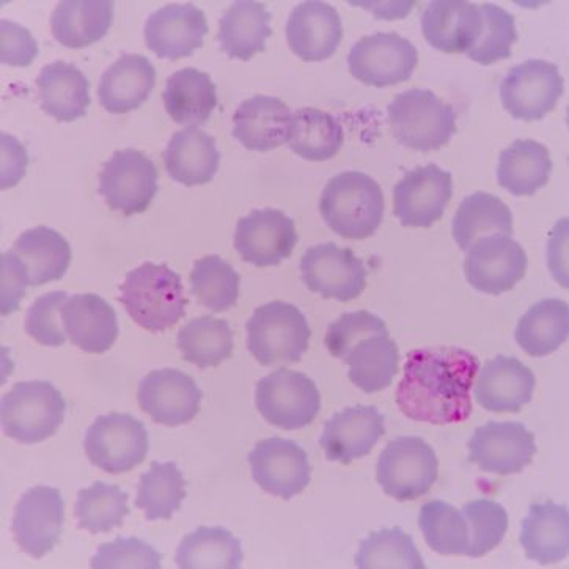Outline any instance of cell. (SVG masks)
<instances>
[{"label": "cell", "mask_w": 569, "mask_h": 569, "mask_svg": "<svg viewBox=\"0 0 569 569\" xmlns=\"http://www.w3.org/2000/svg\"><path fill=\"white\" fill-rule=\"evenodd\" d=\"M64 523V502L59 489L33 487L14 508L11 533L22 552L43 559L56 548Z\"/></svg>", "instance_id": "obj_15"}, {"label": "cell", "mask_w": 569, "mask_h": 569, "mask_svg": "<svg viewBox=\"0 0 569 569\" xmlns=\"http://www.w3.org/2000/svg\"><path fill=\"white\" fill-rule=\"evenodd\" d=\"M568 303L553 298L542 299L530 307L515 331L516 343L532 358L552 355L568 340Z\"/></svg>", "instance_id": "obj_37"}, {"label": "cell", "mask_w": 569, "mask_h": 569, "mask_svg": "<svg viewBox=\"0 0 569 569\" xmlns=\"http://www.w3.org/2000/svg\"><path fill=\"white\" fill-rule=\"evenodd\" d=\"M537 378L521 360L497 356L478 375L476 400L489 412L521 411L532 401Z\"/></svg>", "instance_id": "obj_24"}, {"label": "cell", "mask_w": 569, "mask_h": 569, "mask_svg": "<svg viewBox=\"0 0 569 569\" xmlns=\"http://www.w3.org/2000/svg\"><path fill=\"white\" fill-rule=\"evenodd\" d=\"M521 545L526 557L537 563L552 565L567 559L569 552L568 507L552 500L530 506L529 516L522 521Z\"/></svg>", "instance_id": "obj_31"}, {"label": "cell", "mask_w": 569, "mask_h": 569, "mask_svg": "<svg viewBox=\"0 0 569 569\" xmlns=\"http://www.w3.org/2000/svg\"><path fill=\"white\" fill-rule=\"evenodd\" d=\"M386 419L375 406H355L333 413L325 425L321 449L329 461L349 465L367 457L386 435Z\"/></svg>", "instance_id": "obj_22"}, {"label": "cell", "mask_w": 569, "mask_h": 569, "mask_svg": "<svg viewBox=\"0 0 569 569\" xmlns=\"http://www.w3.org/2000/svg\"><path fill=\"white\" fill-rule=\"evenodd\" d=\"M348 378L366 393H378L392 386L400 367V351L389 336L362 339L345 356Z\"/></svg>", "instance_id": "obj_38"}, {"label": "cell", "mask_w": 569, "mask_h": 569, "mask_svg": "<svg viewBox=\"0 0 569 569\" xmlns=\"http://www.w3.org/2000/svg\"><path fill=\"white\" fill-rule=\"evenodd\" d=\"M248 349L260 366L295 363L309 349V322L293 303L272 301L258 307L246 325Z\"/></svg>", "instance_id": "obj_5"}, {"label": "cell", "mask_w": 569, "mask_h": 569, "mask_svg": "<svg viewBox=\"0 0 569 569\" xmlns=\"http://www.w3.org/2000/svg\"><path fill=\"white\" fill-rule=\"evenodd\" d=\"M526 250L508 234H488L468 250L465 274L477 291L499 296L513 290L526 276Z\"/></svg>", "instance_id": "obj_13"}, {"label": "cell", "mask_w": 569, "mask_h": 569, "mask_svg": "<svg viewBox=\"0 0 569 569\" xmlns=\"http://www.w3.org/2000/svg\"><path fill=\"white\" fill-rule=\"evenodd\" d=\"M483 29L480 6L466 0H435L422 17L427 43L446 54H466Z\"/></svg>", "instance_id": "obj_25"}, {"label": "cell", "mask_w": 569, "mask_h": 569, "mask_svg": "<svg viewBox=\"0 0 569 569\" xmlns=\"http://www.w3.org/2000/svg\"><path fill=\"white\" fill-rule=\"evenodd\" d=\"M162 158L169 177L188 188L210 183L221 164L214 138L196 127L174 132Z\"/></svg>", "instance_id": "obj_29"}, {"label": "cell", "mask_w": 569, "mask_h": 569, "mask_svg": "<svg viewBox=\"0 0 569 569\" xmlns=\"http://www.w3.org/2000/svg\"><path fill=\"white\" fill-rule=\"evenodd\" d=\"M11 252L28 268L33 287L62 279L73 260L67 239L59 231L43 226L24 231L14 241Z\"/></svg>", "instance_id": "obj_36"}, {"label": "cell", "mask_w": 569, "mask_h": 569, "mask_svg": "<svg viewBox=\"0 0 569 569\" xmlns=\"http://www.w3.org/2000/svg\"><path fill=\"white\" fill-rule=\"evenodd\" d=\"M158 192V169L142 151L119 150L100 172V193L112 211L129 216L147 211Z\"/></svg>", "instance_id": "obj_12"}, {"label": "cell", "mask_w": 569, "mask_h": 569, "mask_svg": "<svg viewBox=\"0 0 569 569\" xmlns=\"http://www.w3.org/2000/svg\"><path fill=\"white\" fill-rule=\"evenodd\" d=\"M480 10L483 29L477 43L466 54L485 67L510 59L511 48L518 41L513 14L495 3H481Z\"/></svg>", "instance_id": "obj_48"}, {"label": "cell", "mask_w": 569, "mask_h": 569, "mask_svg": "<svg viewBox=\"0 0 569 569\" xmlns=\"http://www.w3.org/2000/svg\"><path fill=\"white\" fill-rule=\"evenodd\" d=\"M563 78L559 67L546 60L530 59L511 68L500 83V101L516 120L545 119L559 104Z\"/></svg>", "instance_id": "obj_11"}, {"label": "cell", "mask_w": 569, "mask_h": 569, "mask_svg": "<svg viewBox=\"0 0 569 569\" xmlns=\"http://www.w3.org/2000/svg\"><path fill=\"white\" fill-rule=\"evenodd\" d=\"M208 30L202 10L192 3H169L148 17L143 33L159 59L178 60L202 48Z\"/></svg>", "instance_id": "obj_21"}, {"label": "cell", "mask_w": 569, "mask_h": 569, "mask_svg": "<svg viewBox=\"0 0 569 569\" xmlns=\"http://www.w3.org/2000/svg\"><path fill=\"white\" fill-rule=\"evenodd\" d=\"M0 272H2V309L3 317L17 312L19 303L24 299L26 290L30 284L29 272L26 264L13 252H3L0 257Z\"/></svg>", "instance_id": "obj_54"}, {"label": "cell", "mask_w": 569, "mask_h": 569, "mask_svg": "<svg viewBox=\"0 0 569 569\" xmlns=\"http://www.w3.org/2000/svg\"><path fill=\"white\" fill-rule=\"evenodd\" d=\"M343 38L339 11L320 0L299 3L287 22L288 47L303 62L331 59Z\"/></svg>", "instance_id": "obj_23"}, {"label": "cell", "mask_w": 569, "mask_h": 569, "mask_svg": "<svg viewBox=\"0 0 569 569\" xmlns=\"http://www.w3.org/2000/svg\"><path fill=\"white\" fill-rule=\"evenodd\" d=\"M298 241L293 219L283 211L264 208L239 219L233 242L242 260L267 268L287 260Z\"/></svg>", "instance_id": "obj_19"}, {"label": "cell", "mask_w": 569, "mask_h": 569, "mask_svg": "<svg viewBox=\"0 0 569 569\" xmlns=\"http://www.w3.org/2000/svg\"><path fill=\"white\" fill-rule=\"evenodd\" d=\"M170 119L178 124L203 127L218 108V92L210 74L196 68H183L167 79L162 93Z\"/></svg>", "instance_id": "obj_35"}, {"label": "cell", "mask_w": 569, "mask_h": 569, "mask_svg": "<svg viewBox=\"0 0 569 569\" xmlns=\"http://www.w3.org/2000/svg\"><path fill=\"white\" fill-rule=\"evenodd\" d=\"M552 159L548 147L518 139L500 153L497 181L515 197H532L549 183Z\"/></svg>", "instance_id": "obj_34"}, {"label": "cell", "mask_w": 569, "mask_h": 569, "mask_svg": "<svg viewBox=\"0 0 569 569\" xmlns=\"http://www.w3.org/2000/svg\"><path fill=\"white\" fill-rule=\"evenodd\" d=\"M189 282L197 301L211 312H227L238 302L241 277L219 256L197 260Z\"/></svg>", "instance_id": "obj_45"}, {"label": "cell", "mask_w": 569, "mask_h": 569, "mask_svg": "<svg viewBox=\"0 0 569 569\" xmlns=\"http://www.w3.org/2000/svg\"><path fill=\"white\" fill-rule=\"evenodd\" d=\"M453 196L451 173L436 164L409 170L393 189V214L409 229H430L441 221Z\"/></svg>", "instance_id": "obj_16"}, {"label": "cell", "mask_w": 569, "mask_h": 569, "mask_svg": "<svg viewBox=\"0 0 569 569\" xmlns=\"http://www.w3.org/2000/svg\"><path fill=\"white\" fill-rule=\"evenodd\" d=\"M111 0H63L51 14L52 37L64 48L92 47L111 29Z\"/></svg>", "instance_id": "obj_32"}, {"label": "cell", "mask_w": 569, "mask_h": 569, "mask_svg": "<svg viewBox=\"0 0 569 569\" xmlns=\"http://www.w3.org/2000/svg\"><path fill=\"white\" fill-rule=\"evenodd\" d=\"M356 567L360 569H425L422 556L416 542L401 527L382 529L368 535L360 542L355 557Z\"/></svg>", "instance_id": "obj_46"}, {"label": "cell", "mask_w": 569, "mask_h": 569, "mask_svg": "<svg viewBox=\"0 0 569 569\" xmlns=\"http://www.w3.org/2000/svg\"><path fill=\"white\" fill-rule=\"evenodd\" d=\"M451 233L459 249L468 252L477 239L488 234H513V214L503 200L488 192H473L459 204Z\"/></svg>", "instance_id": "obj_39"}, {"label": "cell", "mask_w": 569, "mask_h": 569, "mask_svg": "<svg viewBox=\"0 0 569 569\" xmlns=\"http://www.w3.org/2000/svg\"><path fill=\"white\" fill-rule=\"evenodd\" d=\"M343 142V128L331 113L302 108L291 117L288 143L293 153L306 161H329L339 153Z\"/></svg>", "instance_id": "obj_41"}, {"label": "cell", "mask_w": 569, "mask_h": 569, "mask_svg": "<svg viewBox=\"0 0 569 569\" xmlns=\"http://www.w3.org/2000/svg\"><path fill=\"white\" fill-rule=\"evenodd\" d=\"M466 522L469 526V549L466 556L480 559L495 551L503 541L508 530L506 508L495 500L477 499L462 507Z\"/></svg>", "instance_id": "obj_49"}, {"label": "cell", "mask_w": 569, "mask_h": 569, "mask_svg": "<svg viewBox=\"0 0 569 569\" xmlns=\"http://www.w3.org/2000/svg\"><path fill=\"white\" fill-rule=\"evenodd\" d=\"M480 360L465 348L430 347L409 351L397 406L413 422L451 425L472 416L470 390Z\"/></svg>", "instance_id": "obj_1"}, {"label": "cell", "mask_w": 569, "mask_h": 569, "mask_svg": "<svg viewBox=\"0 0 569 569\" xmlns=\"http://www.w3.org/2000/svg\"><path fill=\"white\" fill-rule=\"evenodd\" d=\"M271 19L264 3L253 0L234 2L219 21L218 40L222 51L230 59L242 62L267 51V40L272 36Z\"/></svg>", "instance_id": "obj_33"}, {"label": "cell", "mask_w": 569, "mask_h": 569, "mask_svg": "<svg viewBox=\"0 0 569 569\" xmlns=\"http://www.w3.org/2000/svg\"><path fill=\"white\" fill-rule=\"evenodd\" d=\"M203 393L196 379L180 370L164 368L148 373L140 381L138 401L154 423L180 427L192 422L200 412Z\"/></svg>", "instance_id": "obj_20"}, {"label": "cell", "mask_w": 569, "mask_h": 569, "mask_svg": "<svg viewBox=\"0 0 569 569\" xmlns=\"http://www.w3.org/2000/svg\"><path fill=\"white\" fill-rule=\"evenodd\" d=\"M186 485L174 462H151L150 470L140 476L136 507L143 510L147 521H170L186 499Z\"/></svg>", "instance_id": "obj_43"}, {"label": "cell", "mask_w": 569, "mask_h": 569, "mask_svg": "<svg viewBox=\"0 0 569 569\" xmlns=\"http://www.w3.org/2000/svg\"><path fill=\"white\" fill-rule=\"evenodd\" d=\"M256 405L268 423L295 431L317 419L321 396L312 379L306 375L279 368L258 381Z\"/></svg>", "instance_id": "obj_9"}, {"label": "cell", "mask_w": 569, "mask_h": 569, "mask_svg": "<svg viewBox=\"0 0 569 569\" xmlns=\"http://www.w3.org/2000/svg\"><path fill=\"white\" fill-rule=\"evenodd\" d=\"M291 117L290 108L279 98L257 94L234 112L233 138L248 150H276L290 139Z\"/></svg>", "instance_id": "obj_26"}, {"label": "cell", "mask_w": 569, "mask_h": 569, "mask_svg": "<svg viewBox=\"0 0 569 569\" xmlns=\"http://www.w3.org/2000/svg\"><path fill=\"white\" fill-rule=\"evenodd\" d=\"M242 560L241 541L223 527H199L186 535L174 553L181 569H239Z\"/></svg>", "instance_id": "obj_40"}, {"label": "cell", "mask_w": 569, "mask_h": 569, "mask_svg": "<svg viewBox=\"0 0 569 569\" xmlns=\"http://www.w3.org/2000/svg\"><path fill=\"white\" fill-rule=\"evenodd\" d=\"M128 499L127 492L104 481L81 489L74 507L78 529L93 535L112 532L116 527L123 526L129 515Z\"/></svg>", "instance_id": "obj_44"}, {"label": "cell", "mask_w": 569, "mask_h": 569, "mask_svg": "<svg viewBox=\"0 0 569 569\" xmlns=\"http://www.w3.org/2000/svg\"><path fill=\"white\" fill-rule=\"evenodd\" d=\"M230 322L211 315L196 318L178 332V349L184 360L199 368L219 367L233 352Z\"/></svg>", "instance_id": "obj_42"}, {"label": "cell", "mask_w": 569, "mask_h": 569, "mask_svg": "<svg viewBox=\"0 0 569 569\" xmlns=\"http://www.w3.org/2000/svg\"><path fill=\"white\" fill-rule=\"evenodd\" d=\"M64 413L67 401L48 381L17 382L0 403L3 431L28 446L52 438L62 427Z\"/></svg>", "instance_id": "obj_6"}, {"label": "cell", "mask_w": 569, "mask_h": 569, "mask_svg": "<svg viewBox=\"0 0 569 569\" xmlns=\"http://www.w3.org/2000/svg\"><path fill=\"white\" fill-rule=\"evenodd\" d=\"M302 282L325 299L348 302L366 291L368 271L351 249L333 242L313 246L301 260Z\"/></svg>", "instance_id": "obj_14"}, {"label": "cell", "mask_w": 569, "mask_h": 569, "mask_svg": "<svg viewBox=\"0 0 569 569\" xmlns=\"http://www.w3.org/2000/svg\"><path fill=\"white\" fill-rule=\"evenodd\" d=\"M373 336H389L386 322L377 315L366 310L343 313L329 326L326 332V347L333 358L343 360L355 345Z\"/></svg>", "instance_id": "obj_52"}, {"label": "cell", "mask_w": 569, "mask_h": 569, "mask_svg": "<svg viewBox=\"0 0 569 569\" xmlns=\"http://www.w3.org/2000/svg\"><path fill=\"white\" fill-rule=\"evenodd\" d=\"M393 138L422 153L439 150L457 134V112L431 90L412 89L397 94L387 108Z\"/></svg>", "instance_id": "obj_4"}, {"label": "cell", "mask_w": 569, "mask_h": 569, "mask_svg": "<svg viewBox=\"0 0 569 569\" xmlns=\"http://www.w3.org/2000/svg\"><path fill=\"white\" fill-rule=\"evenodd\" d=\"M64 333L90 355L109 351L119 337L116 310L98 295H74L62 307Z\"/></svg>", "instance_id": "obj_27"}, {"label": "cell", "mask_w": 569, "mask_h": 569, "mask_svg": "<svg viewBox=\"0 0 569 569\" xmlns=\"http://www.w3.org/2000/svg\"><path fill=\"white\" fill-rule=\"evenodd\" d=\"M385 193L367 173L341 172L322 189V221L341 238L367 239L377 233L385 219Z\"/></svg>", "instance_id": "obj_3"}, {"label": "cell", "mask_w": 569, "mask_h": 569, "mask_svg": "<svg viewBox=\"0 0 569 569\" xmlns=\"http://www.w3.org/2000/svg\"><path fill=\"white\" fill-rule=\"evenodd\" d=\"M83 450L98 469L112 476L127 473L142 465L150 450L146 425L131 413L97 417L86 432Z\"/></svg>", "instance_id": "obj_8"}, {"label": "cell", "mask_w": 569, "mask_h": 569, "mask_svg": "<svg viewBox=\"0 0 569 569\" xmlns=\"http://www.w3.org/2000/svg\"><path fill=\"white\" fill-rule=\"evenodd\" d=\"M417 63V48L396 32H378L360 38L348 56L352 78L378 89L408 82Z\"/></svg>", "instance_id": "obj_10"}, {"label": "cell", "mask_w": 569, "mask_h": 569, "mask_svg": "<svg viewBox=\"0 0 569 569\" xmlns=\"http://www.w3.org/2000/svg\"><path fill=\"white\" fill-rule=\"evenodd\" d=\"M38 56L36 38L13 21H0V59L10 67H29Z\"/></svg>", "instance_id": "obj_53"}, {"label": "cell", "mask_w": 569, "mask_h": 569, "mask_svg": "<svg viewBox=\"0 0 569 569\" xmlns=\"http://www.w3.org/2000/svg\"><path fill=\"white\" fill-rule=\"evenodd\" d=\"M438 473L436 451L416 436L393 439L378 459L379 487L398 502H409L427 495L438 480Z\"/></svg>", "instance_id": "obj_7"}, {"label": "cell", "mask_w": 569, "mask_h": 569, "mask_svg": "<svg viewBox=\"0 0 569 569\" xmlns=\"http://www.w3.org/2000/svg\"><path fill=\"white\" fill-rule=\"evenodd\" d=\"M94 569H159L161 568V553L140 538H116L111 542L100 546L98 552L90 560Z\"/></svg>", "instance_id": "obj_51"}, {"label": "cell", "mask_w": 569, "mask_h": 569, "mask_svg": "<svg viewBox=\"0 0 569 569\" xmlns=\"http://www.w3.org/2000/svg\"><path fill=\"white\" fill-rule=\"evenodd\" d=\"M157 86V70L146 56H121L101 76L98 97L106 111L128 113L143 104Z\"/></svg>", "instance_id": "obj_28"}, {"label": "cell", "mask_w": 569, "mask_h": 569, "mask_svg": "<svg viewBox=\"0 0 569 569\" xmlns=\"http://www.w3.org/2000/svg\"><path fill=\"white\" fill-rule=\"evenodd\" d=\"M469 462L495 476L521 473L537 455L533 432L519 422H489L468 442Z\"/></svg>", "instance_id": "obj_17"}, {"label": "cell", "mask_w": 569, "mask_h": 569, "mask_svg": "<svg viewBox=\"0 0 569 569\" xmlns=\"http://www.w3.org/2000/svg\"><path fill=\"white\" fill-rule=\"evenodd\" d=\"M67 301V291H51L40 296L26 315V332L44 347H62L67 341L62 322V307Z\"/></svg>", "instance_id": "obj_50"}, {"label": "cell", "mask_w": 569, "mask_h": 569, "mask_svg": "<svg viewBox=\"0 0 569 569\" xmlns=\"http://www.w3.org/2000/svg\"><path fill=\"white\" fill-rule=\"evenodd\" d=\"M248 459L253 480L268 495L291 500L310 485L312 468L307 451L290 439H264Z\"/></svg>", "instance_id": "obj_18"}, {"label": "cell", "mask_w": 569, "mask_h": 569, "mask_svg": "<svg viewBox=\"0 0 569 569\" xmlns=\"http://www.w3.org/2000/svg\"><path fill=\"white\" fill-rule=\"evenodd\" d=\"M419 527L425 541L441 556H466L469 549V526L465 515L450 503L431 500L420 508Z\"/></svg>", "instance_id": "obj_47"}, {"label": "cell", "mask_w": 569, "mask_h": 569, "mask_svg": "<svg viewBox=\"0 0 569 569\" xmlns=\"http://www.w3.org/2000/svg\"><path fill=\"white\" fill-rule=\"evenodd\" d=\"M41 109L57 121L71 123L86 116L92 98L90 82L73 63H49L37 78Z\"/></svg>", "instance_id": "obj_30"}, {"label": "cell", "mask_w": 569, "mask_h": 569, "mask_svg": "<svg viewBox=\"0 0 569 569\" xmlns=\"http://www.w3.org/2000/svg\"><path fill=\"white\" fill-rule=\"evenodd\" d=\"M119 290L124 310L146 331H169L186 315L188 299L181 277L167 264H140L128 272Z\"/></svg>", "instance_id": "obj_2"}]
</instances>
